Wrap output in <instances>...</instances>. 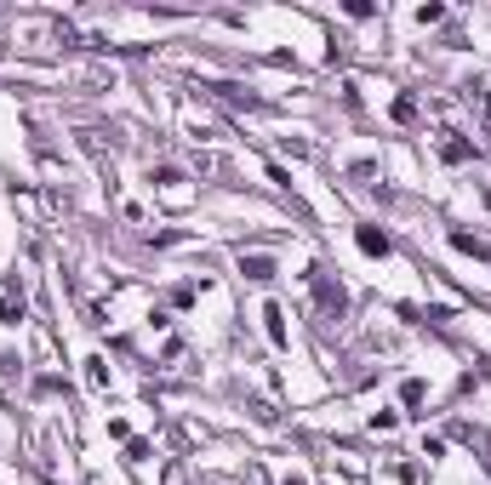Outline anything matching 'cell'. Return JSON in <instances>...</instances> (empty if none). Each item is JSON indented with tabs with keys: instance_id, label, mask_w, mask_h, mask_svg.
<instances>
[{
	"instance_id": "6da1fadb",
	"label": "cell",
	"mask_w": 491,
	"mask_h": 485,
	"mask_svg": "<svg viewBox=\"0 0 491 485\" xmlns=\"http://www.w3.org/2000/svg\"><path fill=\"white\" fill-rule=\"evenodd\" d=\"M354 240H360V252H366V257H389V234H383V228H371V223H366Z\"/></svg>"
},
{
	"instance_id": "7a4b0ae2",
	"label": "cell",
	"mask_w": 491,
	"mask_h": 485,
	"mask_svg": "<svg viewBox=\"0 0 491 485\" xmlns=\"http://www.w3.org/2000/svg\"><path fill=\"white\" fill-rule=\"evenodd\" d=\"M315 292H320V309H326V314H343V286H332V280H315Z\"/></svg>"
},
{
	"instance_id": "3957f363",
	"label": "cell",
	"mask_w": 491,
	"mask_h": 485,
	"mask_svg": "<svg viewBox=\"0 0 491 485\" xmlns=\"http://www.w3.org/2000/svg\"><path fill=\"white\" fill-rule=\"evenodd\" d=\"M263 331H269L275 348H286V314H280V309H263Z\"/></svg>"
},
{
	"instance_id": "277c9868",
	"label": "cell",
	"mask_w": 491,
	"mask_h": 485,
	"mask_svg": "<svg viewBox=\"0 0 491 485\" xmlns=\"http://www.w3.org/2000/svg\"><path fill=\"white\" fill-rule=\"evenodd\" d=\"M240 269L252 275V280H275V263L269 257H240Z\"/></svg>"
},
{
	"instance_id": "5b68a950",
	"label": "cell",
	"mask_w": 491,
	"mask_h": 485,
	"mask_svg": "<svg viewBox=\"0 0 491 485\" xmlns=\"http://www.w3.org/2000/svg\"><path fill=\"white\" fill-rule=\"evenodd\" d=\"M451 246H457V252H468V257H491V252L480 246V240H474V234H451Z\"/></svg>"
},
{
	"instance_id": "8992f818",
	"label": "cell",
	"mask_w": 491,
	"mask_h": 485,
	"mask_svg": "<svg viewBox=\"0 0 491 485\" xmlns=\"http://www.w3.org/2000/svg\"><path fill=\"white\" fill-rule=\"evenodd\" d=\"M400 400H406V405H423V383H417V377H411V383H406V388H400Z\"/></svg>"
}]
</instances>
